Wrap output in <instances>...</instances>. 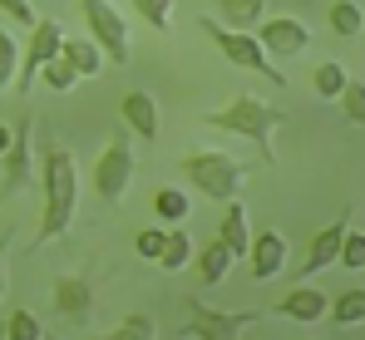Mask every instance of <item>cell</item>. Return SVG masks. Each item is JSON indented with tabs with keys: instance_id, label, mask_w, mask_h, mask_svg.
Wrapping results in <instances>:
<instances>
[{
	"instance_id": "3957f363",
	"label": "cell",
	"mask_w": 365,
	"mask_h": 340,
	"mask_svg": "<svg viewBox=\"0 0 365 340\" xmlns=\"http://www.w3.org/2000/svg\"><path fill=\"white\" fill-rule=\"evenodd\" d=\"M178 172H187V182L202 197H212V202H232L242 192V177H247L242 163L232 153H222V148H192V153H182Z\"/></svg>"
},
{
	"instance_id": "9a60e30c",
	"label": "cell",
	"mask_w": 365,
	"mask_h": 340,
	"mask_svg": "<svg viewBox=\"0 0 365 340\" xmlns=\"http://www.w3.org/2000/svg\"><path fill=\"white\" fill-rule=\"evenodd\" d=\"M123 123L143 138V143H153L158 138V104H153V94H143V89H128L123 94Z\"/></svg>"
},
{
	"instance_id": "4316f807",
	"label": "cell",
	"mask_w": 365,
	"mask_h": 340,
	"mask_svg": "<svg viewBox=\"0 0 365 340\" xmlns=\"http://www.w3.org/2000/svg\"><path fill=\"white\" fill-rule=\"evenodd\" d=\"M341 113L365 128V79H351V84L341 89Z\"/></svg>"
},
{
	"instance_id": "7a4b0ae2",
	"label": "cell",
	"mask_w": 365,
	"mask_h": 340,
	"mask_svg": "<svg viewBox=\"0 0 365 340\" xmlns=\"http://www.w3.org/2000/svg\"><path fill=\"white\" fill-rule=\"evenodd\" d=\"M282 123H287V109H277V104H267V99H257V94H237L227 109L207 113V128L237 133L247 143H257V153H262L267 168H277V143H272V133H277Z\"/></svg>"
},
{
	"instance_id": "7c38bea8",
	"label": "cell",
	"mask_w": 365,
	"mask_h": 340,
	"mask_svg": "<svg viewBox=\"0 0 365 340\" xmlns=\"http://www.w3.org/2000/svg\"><path fill=\"white\" fill-rule=\"evenodd\" d=\"M346 227H351V207H341V212H336V222L326 227V232H316V242H311V252H306V262H302V282H311L316 272H326V267L336 262Z\"/></svg>"
},
{
	"instance_id": "52a82bcc",
	"label": "cell",
	"mask_w": 365,
	"mask_h": 340,
	"mask_svg": "<svg viewBox=\"0 0 365 340\" xmlns=\"http://www.w3.org/2000/svg\"><path fill=\"white\" fill-rule=\"evenodd\" d=\"M64 50V25L55 15H45V20H35L30 25V45L20 50V74H15V94H25L30 84H35V74L50 64V59H60Z\"/></svg>"
},
{
	"instance_id": "cb8c5ba5",
	"label": "cell",
	"mask_w": 365,
	"mask_h": 340,
	"mask_svg": "<svg viewBox=\"0 0 365 340\" xmlns=\"http://www.w3.org/2000/svg\"><path fill=\"white\" fill-rule=\"evenodd\" d=\"M187 262H192V237H187V232H168V247H163L158 267H163V272H182Z\"/></svg>"
},
{
	"instance_id": "83f0119b",
	"label": "cell",
	"mask_w": 365,
	"mask_h": 340,
	"mask_svg": "<svg viewBox=\"0 0 365 340\" xmlns=\"http://www.w3.org/2000/svg\"><path fill=\"white\" fill-rule=\"evenodd\" d=\"M336 262H341V267H351V272H361V267H365V237H361V232H351V227H346Z\"/></svg>"
},
{
	"instance_id": "d4e9b609",
	"label": "cell",
	"mask_w": 365,
	"mask_h": 340,
	"mask_svg": "<svg viewBox=\"0 0 365 340\" xmlns=\"http://www.w3.org/2000/svg\"><path fill=\"white\" fill-rule=\"evenodd\" d=\"M35 79H45V84H50V94H69V89L79 84V74L69 69V59H64V55H60V59H50V64H45Z\"/></svg>"
},
{
	"instance_id": "277c9868",
	"label": "cell",
	"mask_w": 365,
	"mask_h": 340,
	"mask_svg": "<svg viewBox=\"0 0 365 340\" xmlns=\"http://www.w3.org/2000/svg\"><path fill=\"white\" fill-rule=\"evenodd\" d=\"M202 25V35L222 50V55L232 59L237 69H252V74H262L267 84H277V89H287V74L277 69V59L262 50V40H257V30H232V25H222V20H212V15H202L197 20Z\"/></svg>"
},
{
	"instance_id": "7402d4cb",
	"label": "cell",
	"mask_w": 365,
	"mask_h": 340,
	"mask_svg": "<svg viewBox=\"0 0 365 340\" xmlns=\"http://www.w3.org/2000/svg\"><path fill=\"white\" fill-rule=\"evenodd\" d=\"M153 212H158V222H182L192 212V202H187L182 187H158L153 192Z\"/></svg>"
},
{
	"instance_id": "f1b7e54d",
	"label": "cell",
	"mask_w": 365,
	"mask_h": 340,
	"mask_svg": "<svg viewBox=\"0 0 365 340\" xmlns=\"http://www.w3.org/2000/svg\"><path fill=\"white\" fill-rule=\"evenodd\" d=\"M163 247H168V232H163V227H148V232H138V237H133V252H138L143 262H158V257H163Z\"/></svg>"
},
{
	"instance_id": "ac0fdd59",
	"label": "cell",
	"mask_w": 365,
	"mask_h": 340,
	"mask_svg": "<svg viewBox=\"0 0 365 340\" xmlns=\"http://www.w3.org/2000/svg\"><path fill=\"white\" fill-rule=\"evenodd\" d=\"M262 15H267V0H217V20L232 30H257Z\"/></svg>"
},
{
	"instance_id": "5bb4252c",
	"label": "cell",
	"mask_w": 365,
	"mask_h": 340,
	"mask_svg": "<svg viewBox=\"0 0 365 340\" xmlns=\"http://www.w3.org/2000/svg\"><path fill=\"white\" fill-rule=\"evenodd\" d=\"M326 306H331V296H326L321 286H311V282H297L282 301H277V311H282V316H292V321H302V326L321 321V316H326Z\"/></svg>"
},
{
	"instance_id": "e0dca14e",
	"label": "cell",
	"mask_w": 365,
	"mask_h": 340,
	"mask_svg": "<svg viewBox=\"0 0 365 340\" xmlns=\"http://www.w3.org/2000/svg\"><path fill=\"white\" fill-rule=\"evenodd\" d=\"M232 262H237V257L227 252V242H222V237H212V242L197 252V277H202L207 286H217L222 277H227V267H232Z\"/></svg>"
},
{
	"instance_id": "ffe728a7",
	"label": "cell",
	"mask_w": 365,
	"mask_h": 340,
	"mask_svg": "<svg viewBox=\"0 0 365 340\" xmlns=\"http://www.w3.org/2000/svg\"><path fill=\"white\" fill-rule=\"evenodd\" d=\"M326 311H331V321H336V326H365V286L341 291Z\"/></svg>"
},
{
	"instance_id": "8fae6325",
	"label": "cell",
	"mask_w": 365,
	"mask_h": 340,
	"mask_svg": "<svg viewBox=\"0 0 365 340\" xmlns=\"http://www.w3.org/2000/svg\"><path fill=\"white\" fill-rule=\"evenodd\" d=\"M247 262H252V282H277L282 277V267H287V237L282 232H257L252 237V252H247Z\"/></svg>"
},
{
	"instance_id": "4fadbf2b",
	"label": "cell",
	"mask_w": 365,
	"mask_h": 340,
	"mask_svg": "<svg viewBox=\"0 0 365 340\" xmlns=\"http://www.w3.org/2000/svg\"><path fill=\"white\" fill-rule=\"evenodd\" d=\"M50 296H55V311H60L64 321H74V326H84L94 316V286L84 282V277H60Z\"/></svg>"
},
{
	"instance_id": "6da1fadb",
	"label": "cell",
	"mask_w": 365,
	"mask_h": 340,
	"mask_svg": "<svg viewBox=\"0 0 365 340\" xmlns=\"http://www.w3.org/2000/svg\"><path fill=\"white\" fill-rule=\"evenodd\" d=\"M40 192H45V212H40L35 247H50L55 237L69 232L74 207H79V163L64 143H50L45 158H40Z\"/></svg>"
},
{
	"instance_id": "e575fe53",
	"label": "cell",
	"mask_w": 365,
	"mask_h": 340,
	"mask_svg": "<svg viewBox=\"0 0 365 340\" xmlns=\"http://www.w3.org/2000/svg\"><path fill=\"white\" fill-rule=\"evenodd\" d=\"M10 138H15V128H10V123H0V153L10 148Z\"/></svg>"
},
{
	"instance_id": "d6a6232c",
	"label": "cell",
	"mask_w": 365,
	"mask_h": 340,
	"mask_svg": "<svg viewBox=\"0 0 365 340\" xmlns=\"http://www.w3.org/2000/svg\"><path fill=\"white\" fill-rule=\"evenodd\" d=\"M0 10L15 15V25H35V20H40V15L30 10V0H0Z\"/></svg>"
},
{
	"instance_id": "2e32d148",
	"label": "cell",
	"mask_w": 365,
	"mask_h": 340,
	"mask_svg": "<svg viewBox=\"0 0 365 340\" xmlns=\"http://www.w3.org/2000/svg\"><path fill=\"white\" fill-rule=\"evenodd\" d=\"M217 237L227 242L232 257H247V252H252V227H247V207L242 202H232V207L222 212V232H217Z\"/></svg>"
},
{
	"instance_id": "836d02e7",
	"label": "cell",
	"mask_w": 365,
	"mask_h": 340,
	"mask_svg": "<svg viewBox=\"0 0 365 340\" xmlns=\"http://www.w3.org/2000/svg\"><path fill=\"white\" fill-rule=\"evenodd\" d=\"M5 247H10V237H0V296H5Z\"/></svg>"
},
{
	"instance_id": "8992f818",
	"label": "cell",
	"mask_w": 365,
	"mask_h": 340,
	"mask_svg": "<svg viewBox=\"0 0 365 340\" xmlns=\"http://www.w3.org/2000/svg\"><path fill=\"white\" fill-rule=\"evenodd\" d=\"M187 316H192V326L178 331V336H197V340H237L247 336L252 326H262V311H217V306H207V301H187Z\"/></svg>"
},
{
	"instance_id": "4dcf8cb0",
	"label": "cell",
	"mask_w": 365,
	"mask_h": 340,
	"mask_svg": "<svg viewBox=\"0 0 365 340\" xmlns=\"http://www.w3.org/2000/svg\"><path fill=\"white\" fill-rule=\"evenodd\" d=\"M15 64H20V50H15V40L0 30V94L10 89V79H15Z\"/></svg>"
},
{
	"instance_id": "d6986e66",
	"label": "cell",
	"mask_w": 365,
	"mask_h": 340,
	"mask_svg": "<svg viewBox=\"0 0 365 340\" xmlns=\"http://www.w3.org/2000/svg\"><path fill=\"white\" fill-rule=\"evenodd\" d=\"M64 59H69V69L79 74V79H89V74H99L104 69V50L94 45V40H64Z\"/></svg>"
},
{
	"instance_id": "484cf974",
	"label": "cell",
	"mask_w": 365,
	"mask_h": 340,
	"mask_svg": "<svg viewBox=\"0 0 365 340\" xmlns=\"http://www.w3.org/2000/svg\"><path fill=\"white\" fill-rule=\"evenodd\" d=\"M0 336L5 340H40L45 331H40V321H35L30 311H10V321L0 326Z\"/></svg>"
},
{
	"instance_id": "30bf717a",
	"label": "cell",
	"mask_w": 365,
	"mask_h": 340,
	"mask_svg": "<svg viewBox=\"0 0 365 340\" xmlns=\"http://www.w3.org/2000/svg\"><path fill=\"white\" fill-rule=\"evenodd\" d=\"M30 118H20V128H15V138H10V148L0 153V172H5V182H0V192H20V187H35L40 182V168H35V158H30Z\"/></svg>"
},
{
	"instance_id": "ba28073f",
	"label": "cell",
	"mask_w": 365,
	"mask_h": 340,
	"mask_svg": "<svg viewBox=\"0 0 365 340\" xmlns=\"http://www.w3.org/2000/svg\"><path fill=\"white\" fill-rule=\"evenodd\" d=\"M79 15L89 20V30H94V45L104 50V59H114V64H128V20H123L119 10H114L109 0H79Z\"/></svg>"
},
{
	"instance_id": "5b68a950",
	"label": "cell",
	"mask_w": 365,
	"mask_h": 340,
	"mask_svg": "<svg viewBox=\"0 0 365 340\" xmlns=\"http://www.w3.org/2000/svg\"><path fill=\"white\" fill-rule=\"evenodd\" d=\"M128 182H133V148H128V133H109L104 153L94 158V192H99L109 207H119L123 192H128Z\"/></svg>"
},
{
	"instance_id": "f546056e",
	"label": "cell",
	"mask_w": 365,
	"mask_h": 340,
	"mask_svg": "<svg viewBox=\"0 0 365 340\" xmlns=\"http://www.w3.org/2000/svg\"><path fill=\"white\" fill-rule=\"evenodd\" d=\"M168 10H173V0H133V15H143L158 35L168 30Z\"/></svg>"
},
{
	"instance_id": "1f68e13d",
	"label": "cell",
	"mask_w": 365,
	"mask_h": 340,
	"mask_svg": "<svg viewBox=\"0 0 365 340\" xmlns=\"http://www.w3.org/2000/svg\"><path fill=\"white\" fill-rule=\"evenodd\" d=\"M153 336H158V326L148 316H128L119 331H114V340H153Z\"/></svg>"
},
{
	"instance_id": "44dd1931",
	"label": "cell",
	"mask_w": 365,
	"mask_h": 340,
	"mask_svg": "<svg viewBox=\"0 0 365 340\" xmlns=\"http://www.w3.org/2000/svg\"><path fill=\"white\" fill-rule=\"evenodd\" d=\"M331 30L336 35H346V40H356L365 30V10L356 0H331Z\"/></svg>"
},
{
	"instance_id": "603a6c76",
	"label": "cell",
	"mask_w": 365,
	"mask_h": 340,
	"mask_svg": "<svg viewBox=\"0 0 365 340\" xmlns=\"http://www.w3.org/2000/svg\"><path fill=\"white\" fill-rule=\"evenodd\" d=\"M311 84H316V94H321V99H341V89L351 84V74H346V64H336V59H331V64H321V69H316V79H311Z\"/></svg>"
},
{
	"instance_id": "9c48e42d",
	"label": "cell",
	"mask_w": 365,
	"mask_h": 340,
	"mask_svg": "<svg viewBox=\"0 0 365 340\" xmlns=\"http://www.w3.org/2000/svg\"><path fill=\"white\" fill-rule=\"evenodd\" d=\"M257 40L272 59H292L311 45V30H306L302 15H262L257 20Z\"/></svg>"
}]
</instances>
